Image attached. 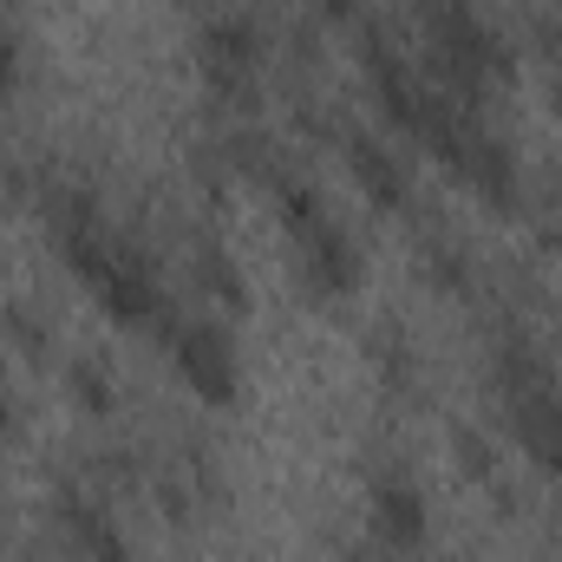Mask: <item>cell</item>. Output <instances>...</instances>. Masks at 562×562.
Returning <instances> with one entry per match:
<instances>
[{
    "label": "cell",
    "instance_id": "1",
    "mask_svg": "<svg viewBox=\"0 0 562 562\" xmlns=\"http://www.w3.org/2000/svg\"><path fill=\"white\" fill-rule=\"evenodd\" d=\"M177 367H183V380H190L203 400H229V393H236V347H229V334H216V327H190V334L177 340Z\"/></svg>",
    "mask_w": 562,
    "mask_h": 562
},
{
    "label": "cell",
    "instance_id": "2",
    "mask_svg": "<svg viewBox=\"0 0 562 562\" xmlns=\"http://www.w3.org/2000/svg\"><path fill=\"white\" fill-rule=\"evenodd\" d=\"M517 438H524V451H530L537 464L562 471V393L530 386V393L517 400Z\"/></svg>",
    "mask_w": 562,
    "mask_h": 562
}]
</instances>
